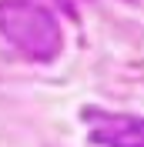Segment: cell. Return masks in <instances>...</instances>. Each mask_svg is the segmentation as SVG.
Wrapping results in <instances>:
<instances>
[{"instance_id":"cell-2","label":"cell","mask_w":144,"mask_h":147,"mask_svg":"<svg viewBox=\"0 0 144 147\" xmlns=\"http://www.w3.org/2000/svg\"><path fill=\"white\" fill-rule=\"evenodd\" d=\"M84 120H87L90 140L101 147H144V117L84 110Z\"/></svg>"},{"instance_id":"cell-1","label":"cell","mask_w":144,"mask_h":147,"mask_svg":"<svg viewBox=\"0 0 144 147\" xmlns=\"http://www.w3.org/2000/svg\"><path fill=\"white\" fill-rule=\"evenodd\" d=\"M0 34L34 60H54L64 47L57 17L37 0H3L0 3Z\"/></svg>"}]
</instances>
